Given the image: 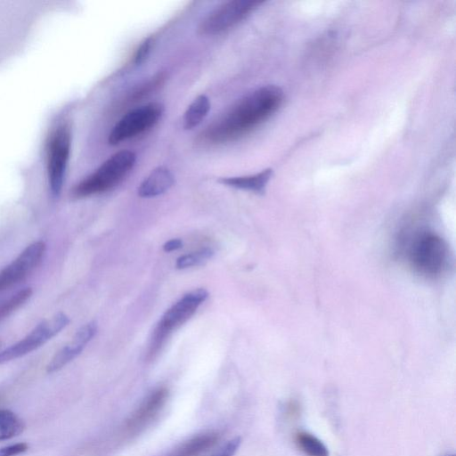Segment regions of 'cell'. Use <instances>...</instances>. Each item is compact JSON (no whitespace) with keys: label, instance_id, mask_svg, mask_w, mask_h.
<instances>
[{"label":"cell","instance_id":"8fae6325","mask_svg":"<svg viewBox=\"0 0 456 456\" xmlns=\"http://www.w3.org/2000/svg\"><path fill=\"white\" fill-rule=\"evenodd\" d=\"M97 332V323L89 322L79 328L72 339L63 346L46 366L47 373L59 371L77 357Z\"/></svg>","mask_w":456,"mask_h":456},{"label":"cell","instance_id":"8992f818","mask_svg":"<svg viewBox=\"0 0 456 456\" xmlns=\"http://www.w3.org/2000/svg\"><path fill=\"white\" fill-rule=\"evenodd\" d=\"M69 323V318L63 312H58L51 318L43 320L23 338L0 351V364L35 351L60 333Z\"/></svg>","mask_w":456,"mask_h":456},{"label":"cell","instance_id":"ba28073f","mask_svg":"<svg viewBox=\"0 0 456 456\" xmlns=\"http://www.w3.org/2000/svg\"><path fill=\"white\" fill-rule=\"evenodd\" d=\"M261 1L231 0L214 9L200 22L199 31L202 35H216L229 29L253 12Z\"/></svg>","mask_w":456,"mask_h":456},{"label":"cell","instance_id":"44dd1931","mask_svg":"<svg viewBox=\"0 0 456 456\" xmlns=\"http://www.w3.org/2000/svg\"><path fill=\"white\" fill-rule=\"evenodd\" d=\"M151 44H152L151 37H148V38H145L142 42L140 46L137 48L135 54H134V62L136 65H140L146 60V58L148 57V55L150 53Z\"/></svg>","mask_w":456,"mask_h":456},{"label":"cell","instance_id":"7402d4cb","mask_svg":"<svg viewBox=\"0 0 456 456\" xmlns=\"http://www.w3.org/2000/svg\"><path fill=\"white\" fill-rule=\"evenodd\" d=\"M28 445L26 443H17L0 448V456H16L27 452Z\"/></svg>","mask_w":456,"mask_h":456},{"label":"cell","instance_id":"484cf974","mask_svg":"<svg viewBox=\"0 0 456 456\" xmlns=\"http://www.w3.org/2000/svg\"><path fill=\"white\" fill-rule=\"evenodd\" d=\"M448 456H454V455H448Z\"/></svg>","mask_w":456,"mask_h":456},{"label":"cell","instance_id":"d4e9b609","mask_svg":"<svg viewBox=\"0 0 456 456\" xmlns=\"http://www.w3.org/2000/svg\"><path fill=\"white\" fill-rule=\"evenodd\" d=\"M4 400V395L0 394V403Z\"/></svg>","mask_w":456,"mask_h":456},{"label":"cell","instance_id":"ac0fdd59","mask_svg":"<svg viewBox=\"0 0 456 456\" xmlns=\"http://www.w3.org/2000/svg\"><path fill=\"white\" fill-rule=\"evenodd\" d=\"M32 296L31 288H25L17 291L8 299L0 303V321L9 316L16 309L24 305Z\"/></svg>","mask_w":456,"mask_h":456},{"label":"cell","instance_id":"4fadbf2b","mask_svg":"<svg viewBox=\"0 0 456 456\" xmlns=\"http://www.w3.org/2000/svg\"><path fill=\"white\" fill-rule=\"evenodd\" d=\"M220 437L217 431H208L196 435L179 444L166 456H200L214 447Z\"/></svg>","mask_w":456,"mask_h":456},{"label":"cell","instance_id":"cb8c5ba5","mask_svg":"<svg viewBox=\"0 0 456 456\" xmlns=\"http://www.w3.org/2000/svg\"><path fill=\"white\" fill-rule=\"evenodd\" d=\"M298 404L296 402H290L287 406V414L293 418L298 415Z\"/></svg>","mask_w":456,"mask_h":456},{"label":"cell","instance_id":"9c48e42d","mask_svg":"<svg viewBox=\"0 0 456 456\" xmlns=\"http://www.w3.org/2000/svg\"><path fill=\"white\" fill-rule=\"evenodd\" d=\"M168 396L169 391L165 387H159L151 391L126 419L120 430L121 436L124 439H129L142 433L159 416Z\"/></svg>","mask_w":456,"mask_h":456},{"label":"cell","instance_id":"3957f363","mask_svg":"<svg viewBox=\"0 0 456 456\" xmlns=\"http://www.w3.org/2000/svg\"><path fill=\"white\" fill-rule=\"evenodd\" d=\"M208 296V292L205 289H193L183 295L166 311L152 333L147 354L148 359L155 358L167 337L189 320Z\"/></svg>","mask_w":456,"mask_h":456},{"label":"cell","instance_id":"52a82bcc","mask_svg":"<svg viewBox=\"0 0 456 456\" xmlns=\"http://www.w3.org/2000/svg\"><path fill=\"white\" fill-rule=\"evenodd\" d=\"M163 111L164 107L159 102L130 110L113 126L109 134V143L117 145L148 131L158 123Z\"/></svg>","mask_w":456,"mask_h":456},{"label":"cell","instance_id":"ffe728a7","mask_svg":"<svg viewBox=\"0 0 456 456\" xmlns=\"http://www.w3.org/2000/svg\"><path fill=\"white\" fill-rule=\"evenodd\" d=\"M241 444V437L235 436L226 442L218 451L212 456H233L238 451Z\"/></svg>","mask_w":456,"mask_h":456},{"label":"cell","instance_id":"277c9868","mask_svg":"<svg viewBox=\"0 0 456 456\" xmlns=\"http://www.w3.org/2000/svg\"><path fill=\"white\" fill-rule=\"evenodd\" d=\"M445 241L432 232L416 234L408 249L411 267L419 274L434 277L440 274L447 263Z\"/></svg>","mask_w":456,"mask_h":456},{"label":"cell","instance_id":"5bb4252c","mask_svg":"<svg viewBox=\"0 0 456 456\" xmlns=\"http://www.w3.org/2000/svg\"><path fill=\"white\" fill-rule=\"evenodd\" d=\"M273 174L271 168H266L257 174L244 176L222 177L218 182L229 187L263 193Z\"/></svg>","mask_w":456,"mask_h":456},{"label":"cell","instance_id":"2e32d148","mask_svg":"<svg viewBox=\"0 0 456 456\" xmlns=\"http://www.w3.org/2000/svg\"><path fill=\"white\" fill-rule=\"evenodd\" d=\"M294 439L297 448L307 456H329L325 444L308 432L298 431L295 434Z\"/></svg>","mask_w":456,"mask_h":456},{"label":"cell","instance_id":"6da1fadb","mask_svg":"<svg viewBox=\"0 0 456 456\" xmlns=\"http://www.w3.org/2000/svg\"><path fill=\"white\" fill-rule=\"evenodd\" d=\"M283 92L265 86L240 99L202 133L204 142L219 144L237 140L268 119L280 108Z\"/></svg>","mask_w":456,"mask_h":456},{"label":"cell","instance_id":"9a60e30c","mask_svg":"<svg viewBox=\"0 0 456 456\" xmlns=\"http://www.w3.org/2000/svg\"><path fill=\"white\" fill-rule=\"evenodd\" d=\"M210 110V102L207 95L200 94L188 106L183 115L184 129H192L199 126Z\"/></svg>","mask_w":456,"mask_h":456},{"label":"cell","instance_id":"d6986e66","mask_svg":"<svg viewBox=\"0 0 456 456\" xmlns=\"http://www.w3.org/2000/svg\"><path fill=\"white\" fill-rule=\"evenodd\" d=\"M214 252L208 248H201L196 252L185 254L177 258L175 266L177 269H185L201 265L212 257Z\"/></svg>","mask_w":456,"mask_h":456},{"label":"cell","instance_id":"7a4b0ae2","mask_svg":"<svg viewBox=\"0 0 456 456\" xmlns=\"http://www.w3.org/2000/svg\"><path fill=\"white\" fill-rule=\"evenodd\" d=\"M136 156L131 151H120L106 159L96 170L79 182L72 190L75 198H86L105 192L118 183L130 173Z\"/></svg>","mask_w":456,"mask_h":456},{"label":"cell","instance_id":"7c38bea8","mask_svg":"<svg viewBox=\"0 0 456 456\" xmlns=\"http://www.w3.org/2000/svg\"><path fill=\"white\" fill-rule=\"evenodd\" d=\"M175 183L170 170L165 167H158L142 182L138 187V195L142 198H151L166 192Z\"/></svg>","mask_w":456,"mask_h":456},{"label":"cell","instance_id":"e0dca14e","mask_svg":"<svg viewBox=\"0 0 456 456\" xmlns=\"http://www.w3.org/2000/svg\"><path fill=\"white\" fill-rule=\"evenodd\" d=\"M23 421L12 411L0 410V441L19 436L24 429Z\"/></svg>","mask_w":456,"mask_h":456},{"label":"cell","instance_id":"603a6c76","mask_svg":"<svg viewBox=\"0 0 456 456\" xmlns=\"http://www.w3.org/2000/svg\"><path fill=\"white\" fill-rule=\"evenodd\" d=\"M182 247L183 241L180 239H172L163 245V250L170 252L181 248Z\"/></svg>","mask_w":456,"mask_h":456},{"label":"cell","instance_id":"30bf717a","mask_svg":"<svg viewBox=\"0 0 456 456\" xmlns=\"http://www.w3.org/2000/svg\"><path fill=\"white\" fill-rule=\"evenodd\" d=\"M46 245L37 240L27 246L20 255L0 271V292L23 281L40 264Z\"/></svg>","mask_w":456,"mask_h":456},{"label":"cell","instance_id":"5b68a950","mask_svg":"<svg viewBox=\"0 0 456 456\" xmlns=\"http://www.w3.org/2000/svg\"><path fill=\"white\" fill-rule=\"evenodd\" d=\"M71 132L68 124L58 126L50 135L46 149V170L53 197L60 195L70 153Z\"/></svg>","mask_w":456,"mask_h":456}]
</instances>
